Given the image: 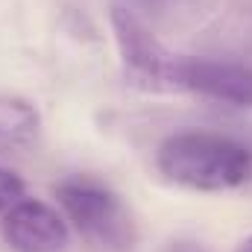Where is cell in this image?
Wrapping results in <instances>:
<instances>
[{"label":"cell","mask_w":252,"mask_h":252,"mask_svg":"<svg viewBox=\"0 0 252 252\" xmlns=\"http://www.w3.org/2000/svg\"><path fill=\"white\" fill-rule=\"evenodd\" d=\"M24 179L6 167H0V214H6L12 205H18L24 199Z\"/></svg>","instance_id":"52a82bcc"},{"label":"cell","mask_w":252,"mask_h":252,"mask_svg":"<svg viewBox=\"0 0 252 252\" xmlns=\"http://www.w3.org/2000/svg\"><path fill=\"white\" fill-rule=\"evenodd\" d=\"M3 238L15 252H62L70 229L64 217L41 199H21L0 220Z\"/></svg>","instance_id":"277c9868"},{"label":"cell","mask_w":252,"mask_h":252,"mask_svg":"<svg viewBox=\"0 0 252 252\" xmlns=\"http://www.w3.org/2000/svg\"><path fill=\"white\" fill-rule=\"evenodd\" d=\"M56 199L88 244L109 252H126L132 247V220L109 185L91 176H73L56 185Z\"/></svg>","instance_id":"7a4b0ae2"},{"label":"cell","mask_w":252,"mask_h":252,"mask_svg":"<svg viewBox=\"0 0 252 252\" xmlns=\"http://www.w3.org/2000/svg\"><path fill=\"white\" fill-rule=\"evenodd\" d=\"M173 88H188L232 106H252V67L217 59H176Z\"/></svg>","instance_id":"5b68a950"},{"label":"cell","mask_w":252,"mask_h":252,"mask_svg":"<svg viewBox=\"0 0 252 252\" xmlns=\"http://www.w3.org/2000/svg\"><path fill=\"white\" fill-rule=\"evenodd\" d=\"M235 252H252V235H250V238H244V241L238 244V250H235Z\"/></svg>","instance_id":"ba28073f"},{"label":"cell","mask_w":252,"mask_h":252,"mask_svg":"<svg viewBox=\"0 0 252 252\" xmlns=\"http://www.w3.org/2000/svg\"><path fill=\"white\" fill-rule=\"evenodd\" d=\"M41 118L27 100H0V153L24 150L35 141Z\"/></svg>","instance_id":"8992f818"},{"label":"cell","mask_w":252,"mask_h":252,"mask_svg":"<svg viewBox=\"0 0 252 252\" xmlns=\"http://www.w3.org/2000/svg\"><path fill=\"white\" fill-rule=\"evenodd\" d=\"M158 170L190 190H232L252 176V153L223 132H176L158 144Z\"/></svg>","instance_id":"6da1fadb"},{"label":"cell","mask_w":252,"mask_h":252,"mask_svg":"<svg viewBox=\"0 0 252 252\" xmlns=\"http://www.w3.org/2000/svg\"><path fill=\"white\" fill-rule=\"evenodd\" d=\"M112 30L129 76L144 79L147 85H173V64L176 59L161 47V41L144 27L138 15L124 6L112 9Z\"/></svg>","instance_id":"3957f363"}]
</instances>
